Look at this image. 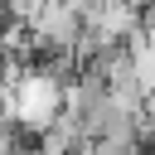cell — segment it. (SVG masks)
Listing matches in <instances>:
<instances>
[{
  "label": "cell",
  "instance_id": "obj_4",
  "mask_svg": "<svg viewBox=\"0 0 155 155\" xmlns=\"http://www.w3.org/2000/svg\"><path fill=\"white\" fill-rule=\"evenodd\" d=\"M140 121H145V131L155 136V87L145 92V102H140Z\"/></svg>",
  "mask_w": 155,
  "mask_h": 155
},
{
  "label": "cell",
  "instance_id": "obj_5",
  "mask_svg": "<svg viewBox=\"0 0 155 155\" xmlns=\"http://www.w3.org/2000/svg\"><path fill=\"white\" fill-rule=\"evenodd\" d=\"M68 5H78V10H87V5H92V0H68Z\"/></svg>",
  "mask_w": 155,
  "mask_h": 155
},
{
  "label": "cell",
  "instance_id": "obj_6",
  "mask_svg": "<svg viewBox=\"0 0 155 155\" xmlns=\"http://www.w3.org/2000/svg\"><path fill=\"white\" fill-rule=\"evenodd\" d=\"M131 5H140V10H145V5H150V0H131Z\"/></svg>",
  "mask_w": 155,
  "mask_h": 155
},
{
  "label": "cell",
  "instance_id": "obj_1",
  "mask_svg": "<svg viewBox=\"0 0 155 155\" xmlns=\"http://www.w3.org/2000/svg\"><path fill=\"white\" fill-rule=\"evenodd\" d=\"M63 97H68V82H63V78H53L44 63H34V58H29L24 78L10 87V116H15L29 136H39V131L63 111Z\"/></svg>",
  "mask_w": 155,
  "mask_h": 155
},
{
  "label": "cell",
  "instance_id": "obj_3",
  "mask_svg": "<svg viewBox=\"0 0 155 155\" xmlns=\"http://www.w3.org/2000/svg\"><path fill=\"white\" fill-rule=\"evenodd\" d=\"M126 48H131V68H136V82L150 92V87H155V24H140V34H136Z\"/></svg>",
  "mask_w": 155,
  "mask_h": 155
},
{
  "label": "cell",
  "instance_id": "obj_2",
  "mask_svg": "<svg viewBox=\"0 0 155 155\" xmlns=\"http://www.w3.org/2000/svg\"><path fill=\"white\" fill-rule=\"evenodd\" d=\"M140 24H145V10L131 5V0H92V5L82 10V29H87L102 48L131 44V39L140 34Z\"/></svg>",
  "mask_w": 155,
  "mask_h": 155
}]
</instances>
